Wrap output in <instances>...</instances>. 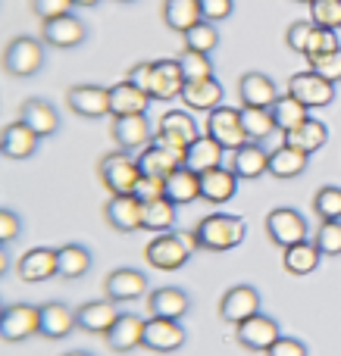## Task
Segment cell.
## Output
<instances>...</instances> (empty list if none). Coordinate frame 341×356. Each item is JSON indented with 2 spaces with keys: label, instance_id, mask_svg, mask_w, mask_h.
<instances>
[{
  "label": "cell",
  "instance_id": "cell-48",
  "mask_svg": "<svg viewBox=\"0 0 341 356\" xmlns=\"http://www.w3.org/2000/svg\"><path fill=\"white\" fill-rule=\"evenodd\" d=\"M313 29H317V25H313L310 19H298V22L288 25V31H285L288 50H294V54L304 56L307 54V44H310V38H313Z\"/></svg>",
  "mask_w": 341,
  "mask_h": 356
},
{
  "label": "cell",
  "instance_id": "cell-55",
  "mask_svg": "<svg viewBox=\"0 0 341 356\" xmlns=\"http://www.w3.org/2000/svg\"><path fill=\"white\" fill-rule=\"evenodd\" d=\"M267 356H310V350H307L304 341H298V338H285V334H282V338L267 350Z\"/></svg>",
  "mask_w": 341,
  "mask_h": 356
},
{
  "label": "cell",
  "instance_id": "cell-33",
  "mask_svg": "<svg viewBox=\"0 0 341 356\" xmlns=\"http://www.w3.org/2000/svg\"><path fill=\"white\" fill-rule=\"evenodd\" d=\"M91 250L81 244H63L56 247V278L63 282H75V278L91 272Z\"/></svg>",
  "mask_w": 341,
  "mask_h": 356
},
{
  "label": "cell",
  "instance_id": "cell-57",
  "mask_svg": "<svg viewBox=\"0 0 341 356\" xmlns=\"http://www.w3.org/2000/svg\"><path fill=\"white\" fill-rule=\"evenodd\" d=\"M72 3H75V6H97L100 0H72Z\"/></svg>",
  "mask_w": 341,
  "mask_h": 356
},
{
  "label": "cell",
  "instance_id": "cell-21",
  "mask_svg": "<svg viewBox=\"0 0 341 356\" xmlns=\"http://www.w3.org/2000/svg\"><path fill=\"white\" fill-rule=\"evenodd\" d=\"M19 119H22L38 138H50V135L60 131V113H56V106L44 97L22 100V106H19Z\"/></svg>",
  "mask_w": 341,
  "mask_h": 356
},
{
  "label": "cell",
  "instance_id": "cell-23",
  "mask_svg": "<svg viewBox=\"0 0 341 356\" xmlns=\"http://www.w3.org/2000/svg\"><path fill=\"white\" fill-rule=\"evenodd\" d=\"M232 172L241 181H257L269 172V150H263L257 141L241 144L238 150H232Z\"/></svg>",
  "mask_w": 341,
  "mask_h": 356
},
{
  "label": "cell",
  "instance_id": "cell-17",
  "mask_svg": "<svg viewBox=\"0 0 341 356\" xmlns=\"http://www.w3.org/2000/svg\"><path fill=\"white\" fill-rule=\"evenodd\" d=\"M182 156H185V150L169 147V144H163V141L154 138L148 147H141V154H138V166H141V175L166 178L182 166Z\"/></svg>",
  "mask_w": 341,
  "mask_h": 356
},
{
  "label": "cell",
  "instance_id": "cell-25",
  "mask_svg": "<svg viewBox=\"0 0 341 356\" xmlns=\"http://www.w3.org/2000/svg\"><path fill=\"white\" fill-rule=\"evenodd\" d=\"M72 328H79L72 307H66V303H60V300H50L41 307V325H38V334H41V338L63 341L66 334H72Z\"/></svg>",
  "mask_w": 341,
  "mask_h": 356
},
{
  "label": "cell",
  "instance_id": "cell-52",
  "mask_svg": "<svg viewBox=\"0 0 341 356\" xmlns=\"http://www.w3.org/2000/svg\"><path fill=\"white\" fill-rule=\"evenodd\" d=\"M125 79H129L135 88H141V91L150 97V94H154V63H150V60L135 63V66L129 69V75H125ZM150 100H154V97H150Z\"/></svg>",
  "mask_w": 341,
  "mask_h": 356
},
{
  "label": "cell",
  "instance_id": "cell-32",
  "mask_svg": "<svg viewBox=\"0 0 341 356\" xmlns=\"http://www.w3.org/2000/svg\"><path fill=\"white\" fill-rule=\"evenodd\" d=\"M150 106V97L135 88L129 79L125 81H116L110 85V116L119 119V116H135V113H148Z\"/></svg>",
  "mask_w": 341,
  "mask_h": 356
},
{
  "label": "cell",
  "instance_id": "cell-10",
  "mask_svg": "<svg viewBox=\"0 0 341 356\" xmlns=\"http://www.w3.org/2000/svg\"><path fill=\"white\" fill-rule=\"evenodd\" d=\"M260 313V291L254 284H235L219 297V319L229 325H241Z\"/></svg>",
  "mask_w": 341,
  "mask_h": 356
},
{
  "label": "cell",
  "instance_id": "cell-40",
  "mask_svg": "<svg viewBox=\"0 0 341 356\" xmlns=\"http://www.w3.org/2000/svg\"><path fill=\"white\" fill-rule=\"evenodd\" d=\"M175 203L160 197V200H150L144 203V232H154V234H166L169 228L175 225Z\"/></svg>",
  "mask_w": 341,
  "mask_h": 356
},
{
  "label": "cell",
  "instance_id": "cell-61",
  "mask_svg": "<svg viewBox=\"0 0 341 356\" xmlns=\"http://www.w3.org/2000/svg\"><path fill=\"white\" fill-rule=\"evenodd\" d=\"M116 3H135V0H116Z\"/></svg>",
  "mask_w": 341,
  "mask_h": 356
},
{
  "label": "cell",
  "instance_id": "cell-20",
  "mask_svg": "<svg viewBox=\"0 0 341 356\" xmlns=\"http://www.w3.org/2000/svg\"><path fill=\"white\" fill-rule=\"evenodd\" d=\"M223 160H225V147L219 141H213V138L204 131V135H198L185 147L182 166L191 169V172H198V175H204V172H210V169L223 166Z\"/></svg>",
  "mask_w": 341,
  "mask_h": 356
},
{
  "label": "cell",
  "instance_id": "cell-27",
  "mask_svg": "<svg viewBox=\"0 0 341 356\" xmlns=\"http://www.w3.org/2000/svg\"><path fill=\"white\" fill-rule=\"evenodd\" d=\"M238 97H241V106H263V110H269L279 100V88L263 72H244L241 81H238Z\"/></svg>",
  "mask_w": 341,
  "mask_h": 356
},
{
  "label": "cell",
  "instance_id": "cell-16",
  "mask_svg": "<svg viewBox=\"0 0 341 356\" xmlns=\"http://www.w3.org/2000/svg\"><path fill=\"white\" fill-rule=\"evenodd\" d=\"M113 141L119 150H141L154 141V125H150L148 113H135V116H119L113 119Z\"/></svg>",
  "mask_w": 341,
  "mask_h": 356
},
{
  "label": "cell",
  "instance_id": "cell-59",
  "mask_svg": "<svg viewBox=\"0 0 341 356\" xmlns=\"http://www.w3.org/2000/svg\"><path fill=\"white\" fill-rule=\"evenodd\" d=\"M294 3H304V6H310V3H313V0H294Z\"/></svg>",
  "mask_w": 341,
  "mask_h": 356
},
{
  "label": "cell",
  "instance_id": "cell-3",
  "mask_svg": "<svg viewBox=\"0 0 341 356\" xmlns=\"http://www.w3.org/2000/svg\"><path fill=\"white\" fill-rule=\"evenodd\" d=\"M97 178L110 194H132L141 178V166L138 156H132L129 150H116V154L100 156L97 163Z\"/></svg>",
  "mask_w": 341,
  "mask_h": 356
},
{
  "label": "cell",
  "instance_id": "cell-28",
  "mask_svg": "<svg viewBox=\"0 0 341 356\" xmlns=\"http://www.w3.org/2000/svg\"><path fill=\"white\" fill-rule=\"evenodd\" d=\"M16 272H19V278L29 284L54 278L56 275V247H31L16 263Z\"/></svg>",
  "mask_w": 341,
  "mask_h": 356
},
{
  "label": "cell",
  "instance_id": "cell-18",
  "mask_svg": "<svg viewBox=\"0 0 341 356\" xmlns=\"http://www.w3.org/2000/svg\"><path fill=\"white\" fill-rule=\"evenodd\" d=\"M104 294L113 303H132L138 297H148V278L138 269H113L104 278Z\"/></svg>",
  "mask_w": 341,
  "mask_h": 356
},
{
  "label": "cell",
  "instance_id": "cell-1",
  "mask_svg": "<svg viewBox=\"0 0 341 356\" xmlns=\"http://www.w3.org/2000/svg\"><path fill=\"white\" fill-rule=\"evenodd\" d=\"M191 238H194L198 250L225 253V250H235L238 244H244V238H248V222L232 213H210L194 225Z\"/></svg>",
  "mask_w": 341,
  "mask_h": 356
},
{
  "label": "cell",
  "instance_id": "cell-38",
  "mask_svg": "<svg viewBox=\"0 0 341 356\" xmlns=\"http://www.w3.org/2000/svg\"><path fill=\"white\" fill-rule=\"evenodd\" d=\"M326 141H329V129H326V122H319V119H307L304 125H298L294 131H288V135L282 138V144L298 147V150H304V154H317L319 147H326Z\"/></svg>",
  "mask_w": 341,
  "mask_h": 356
},
{
  "label": "cell",
  "instance_id": "cell-60",
  "mask_svg": "<svg viewBox=\"0 0 341 356\" xmlns=\"http://www.w3.org/2000/svg\"><path fill=\"white\" fill-rule=\"evenodd\" d=\"M3 309H6V303H3V300H0V316H3Z\"/></svg>",
  "mask_w": 341,
  "mask_h": 356
},
{
  "label": "cell",
  "instance_id": "cell-47",
  "mask_svg": "<svg viewBox=\"0 0 341 356\" xmlns=\"http://www.w3.org/2000/svg\"><path fill=\"white\" fill-rule=\"evenodd\" d=\"M341 44H338V35H335V29H313V38H310V44H307V63H313V60H319V56H326V54H332V50H338Z\"/></svg>",
  "mask_w": 341,
  "mask_h": 356
},
{
  "label": "cell",
  "instance_id": "cell-14",
  "mask_svg": "<svg viewBox=\"0 0 341 356\" xmlns=\"http://www.w3.org/2000/svg\"><path fill=\"white\" fill-rule=\"evenodd\" d=\"M198 135H204V131L198 129V122H194L191 113H185V110H166L160 116V122H157V135L154 138H157V141H163V144H169V147L185 150Z\"/></svg>",
  "mask_w": 341,
  "mask_h": 356
},
{
  "label": "cell",
  "instance_id": "cell-22",
  "mask_svg": "<svg viewBox=\"0 0 341 356\" xmlns=\"http://www.w3.org/2000/svg\"><path fill=\"white\" fill-rule=\"evenodd\" d=\"M116 319H119V303L113 300H88L75 309V322L88 334H106Z\"/></svg>",
  "mask_w": 341,
  "mask_h": 356
},
{
  "label": "cell",
  "instance_id": "cell-53",
  "mask_svg": "<svg viewBox=\"0 0 341 356\" xmlns=\"http://www.w3.org/2000/svg\"><path fill=\"white\" fill-rule=\"evenodd\" d=\"M310 69H317L323 79H329V81H341V47L338 50H332V54H326V56H319V60H313L310 63Z\"/></svg>",
  "mask_w": 341,
  "mask_h": 356
},
{
  "label": "cell",
  "instance_id": "cell-30",
  "mask_svg": "<svg viewBox=\"0 0 341 356\" xmlns=\"http://www.w3.org/2000/svg\"><path fill=\"white\" fill-rule=\"evenodd\" d=\"M238 178L229 166H216L200 175V200L207 203H229L238 194Z\"/></svg>",
  "mask_w": 341,
  "mask_h": 356
},
{
  "label": "cell",
  "instance_id": "cell-11",
  "mask_svg": "<svg viewBox=\"0 0 341 356\" xmlns=\"http://www.w3.org/2000/svg\"><path fill=\"white\" fill-rule=\"evenodd\" d=\"M85 38H88V25L81 22L79 16H72V13L41 22V41L47 44V47L75 50L79 44H85Z\"/></svg>",
  "mask_w": 341,
  "mask_h": 356
},
{
  "label": "cell",
  "instance_id": "cell-2",
  "mask_svg": "<svg viewBox=\"0 0 341 356\" xmlns=\"http://www.w3.org/2000/svg\"><path fill=\"white\" fill-rule=\"evenodd\" d=\"M194 238L191 234H179V232H166V234H154L144 247V259L148 266H154L157 272H175L191 259Z\"/></svg>",
  "mask_w": 341,
  "mask_h": 356
},
{
  "label": "cell",
  "instance_id": "cell-41",
  "mask_svg": "<svg viewBox=\"0 0 341 356\" xmlns=\"http://www.w3.org/2000/svg\"><path fill=\"white\" fill-rule=\"evenodd\" d=\"M241 125L251 141H257V144L267 141L273 131H279L273 122V113L263 110V106H241Z\"/></svg>",
  "mask_w": 341,
  "mask_h": 356
},
{
  "label": "cell",
  "instance_id": "cell-13",
  "mask_svg": "<svg viewBox=\"0 0 341 356\" xmlns=\"http://www.w3.org/2000/svg\"><path fill=\"white\" fill-rule=\"evenodd\" d=\"M66 104L81 119L110 116V88L104 85H72L66 91Z\"/></svg>",
  "mask_w": 341,
  "mask_h": 356
},
{
  "label": "cell",
  "instance_id": "cell-15",
  "mask_svg": "<svg viewBox=\"0 0 341 356\" xmlns=\"http://www.w3.org/2000/svg\"><path fill=\"white\" fill-rule=\"evenodd\" d=\"M188 334L182 328V319H154L150 316L144 325V350L150 353H175L185 347Z\"/></svg>",
  "mask_w": 341,
  "mask_h": 356
},
{
  "label": "cell",
  "instance_id": "cell-26",
  "mask_svg": "<svg viewBox=\"0 0 341 356\" xmlns=\"http://www.w3.org/2000/svg\"><path fill=\"white\" fill-rule=\"evenodd\" d=\"M223 97H225V88H223V81H216V79L188 81V85L182 88V104L191 113H213L216 106H223Z\"/></svg>",
  "mask_w": 341,
  "mask_h": 356
},
{
  "label": "cell",
  "instance_id": "cell-8",
  "mask_svg": "<svg viewBox=\"0 0 341 356\" xmlns=\"http://www.w3.org/2000/svg\"><path fill=\"white\" fill-rule=\"evenodd\" d=\"M267 238L276 247H292L298 241H307V219L294 207H276L267 216Z\"/></svg>",
  "mask_w": 341,
  "mask_h": 356
},
{
  "label": "cell",
  "instance_id": "cell-46",
  "mask_svg": "<svg viewBox=\"0 0 341 356\" xmlns=\"http://www.w3.org/2000/svg\"><path fill=\"white\" fill-rule=\"evenodd\" d=\"M313 244L323 257H341V222H319Z\"/></svg>",
  "mask_w": 341,
  "mask_h": 356
},
{
  "label": "cell",
  "instance_id": "cell-12",
  "mask_svg": "<svg viewBox=\"0 0 341 356\" xmlns=\"http://www.w3.org/2000/svg\"><path fill=\"white\" fill-rule=\"evenodd\" d=\"M279 338H282V328H279V322H276L273 316L257 313V316H251L248 322L235 325V341L244 347V350L267 353Z\"/></svg>",
  "mask_w": 341,
  "mask_h": 356
},
{
  "label": "cell",
  "instance_id": "cell-29",
  "mask_svg": "<svg viewBox=\"0 0 341 356\" xmlns=\"http://www.w3.org/2000/svg\"><path fill=\"white\" fill-rule=\"evenodd\" d=\"M191 309V297L182 288H157L148 294V313L154 319H182Z\"/></svg>",
  "mask_w": 341,
  "mask_h": 356
},
{
  "label": "cell",
  "instance_id": "cell-39",
  "mask_svg": "<svg viewBox=\"0 0 341 356\" xmlns=\"http://www.w3.org/2000/svg\"><path fill=\"white\" fill-rule=\"evenodd\" d=\"M163 22L166 29L185 35L200 22V3L198 0H163Z\"/></svg>",
  "mask_w": 341,
  "mask_h": 356
},
{
  "label": "cell",
  "instance_id": "cell-42",
  "mask_svg": "<svg viewBox=\"0 0 341 356\" xmlns=\"http://www.w3.org/2000/svg\"><path fill=\"white\" fill-rule=\"evenodd\" d=\"M179 66H182V79H185V85H188V81L213 79V60H210V54L182 50V54H179Z\"/></svg>",
  "mask_w": 341,
  "mask_h": 356
},
{
  "label": "cell",
  "instance_id": "cell-50",
  "mask_svg": "<svg viewBox=\"0 0 341 356\" xmlns=\"http://www.w3.org/2000/svg\"><path fill=\"white\" fill-rule=\"evenodd\" d=\"M200 3V19L204 22H225L235 13V0H198Z\"/></svg>",
  "mask_w": 341,
  "mask_h": 356
},
{
  "label": "cell",
  "instance_id": "cell-56",
  "mask_svg": "<svg viewBox=\"0 0 341 356\" xmlns=\"http://www.w3.org/2000/svg\"><path fill=\"white\" fill-rule=\"evenodd\" d=\"M10 269V257H6V247H0V275H6Z\"/></svg>",
  "mask_w": 341,
  "mask_h": 356
},
{
  "label": "cell",
  "instance_id": "cell-9",
  "mask_svg": "<svg viewBox=\"0 0 341 356\" xmlns=\"http://www.w3.org/2000/svg\"><path fill=\"white\" fill-rule=\"evenodd\" d=\"M104 219L113 232L132 234L144 228V203L135 194H110V200L104 203Z\"/></svg>",
  "mask_w": 341,
  "mask_h": 356
},
{
  "label": "cell",
  "instance_id": "cell-51",
  "mask_svg": "<svg viewBox=\"0 0 341 356\" xmlns=\"http://www.w3.org/2000/svg\"><path fill=\"white\" fill-rule=\"evenodd\" d=\"M72 0H31V13H35L41 22H47V19H56V16H66V13H72Z\"/></svg>",
  "mask_w": 341,
  "mask_h": 356
},
{
  "label": "cell",
  "instance_id": "cell-45",
  "mask_svg": "<svg viewBox=\"0 0 341 356\" xmlns=\"http://www.w3.org/2000/svg\"><path fill=\"white\" fill-rule=\"evenodd\" d=\"M310 22L317 29H341V0H313Z\"/></svg>",
  "mask_w": 341,
  "mask_h": 356
},
{
  "label": "cell",
  "instance_id": "cell-44",
  "mask_svg": "<svg viewBox=\"0 0 341 356\" xmlns=\"http://www.w3.org/2000/svg\"><path fill=\"white\" fill-rule=\"evenodd\" d=\"M185 50H198V54H213L216 50V44H219V29L213 22H204L200 19L194 29H188L185 35Z\"/></svg>",
  "mask_w": 341,
  "mask_h": 356
},
{
  "label": "cell",
  "instance_id": "cell-37",
  "mask_svg": "<svg viewBox=\"0 0 341 356\" xmlns=\"http://www.w3.org/2000/svg\"><path fill=\"white\" fill-rule=\"evenodd\" d=\"M269 113H273V122L276 129L282 131V135H288V131H294L298 125H304L307 119H310V110H307L301 100H294L292 94H279V100H276L273 106H269Z\"/></svg>",
  "mask_w": 341,
  "mask_h": 356
},
{
  "label": "cell",
  "instance_id": "cell-36",
  "mask_svg": "<svg viewBox=\"0 0 341 356\" xmlns=\"http://www.w3.org/2000/svg\"><path fill=\"white\" fill-rule=\"evenodd\" d=\"M166 200H173L175 207H188V203L200 200V175L185 166L166 175Z\"/></svg>",
  "mask_w": 341,
  "mask_h": 356
},
{
  "label": "cell",
  "instance_id": "cell-24",
  "mask_svg": "<svg viewBox=\"0 0 341 356\" xmlns=\"http://www.w3.org/2000/svg\"><path fill=\"white\" fill-rule=\"evenodd\" d=\"M38 141H41V138H38L22 119H16V122H10L0 131V156H6V160H29L38 150Z\"/></svg>",
  "mask_w": 341,
  "mask_h": 356
},
{
  "label": "cell",
  "instance_id": "cell-31",
  "mask_svg": "<svg viewBox=\"0 0 341 356\" xmlns=\"http://www.w3.org/2000/svg\"><path fill=\"white\" fill-rule=\"evenodd\" d=\"M307 166H310V154H304L298 147L279 144L276 150H269V175L279 178V181H292V178L304 175Z\"/></svg>",
  "mask_w": 341,
  "mask_h": 356
},
{
  "label": "cell",
  "instance_id": "cell-35",
  "mask_svg": "<svg viewBox=\"0 0 341 356\" xmlns=\"http://www.w3.org/2000/svg\"><path fill=\"white\" fill-rule=\"evenodd\" d=\"M319 259H323V253L317 250L313 241H298V244L282 250V266L288 275H310V272H317Z\"/></svg>",
  "mask_w": 341,
  "mask_h": 356
},
{
  "label": "cell",
  "instance_id": "cell-7",
  "mask_svg": "<svg viewBox=\"0 0 341 356\" xmlns=\"http://www.w3.org/2000/svg\"><path fill=\"white\" fill-rule=\"evenodd\" d=\"M207 135L213 141H219L225 150H238L241 144H248V131L241 125V110L235 106H216L213 113H207Z\"/></svg>",
  "mask_w": 341,
  "mask_h": 356
},
{
  "label": "cell",
  "instance_id": "cell-43",
  "mask_svg": "<svg viewBox=\"0 0 341 356\" xmlns=\"http://www.w3.org/2000/svg\"><path fill=\"white\" fill-rule=\"evenodd\" d=\"M313 213L319 222H341V188L338 184H326L313 194Z\"/></svg>",
  "mask_w": 341,
  "mask_h": 356
},
{
  "label": "cell",
  "instance_id": "cell-58",
  "mask_svg": "<svg viewBox=\"0 0 341 356\" xmlns=\"http://www.w3.org/2000/svg\"><path fill=\"white\" fill-rule=\"evenodd\" d=\"M63 356H94V353H85V350H69V353H63Z\"/></svg>",
  "mask_w": 341,
  "mask_h": 356
},
{
  "label": "cell",
  "instance_id": "cell-19",
  "mask_svg": "<svg viewBox=\"0 0 341 356\" xmlns=\"http://www.w3.org/2000/svg\"><path fill=\"white\" fill-rule=\"evenodd\" d=\"M144 325H148V319H141V316L119 313L113 328L104 334L106 347H110L113 353H132V350H138V347H144Z\"/></svg>",
  "mask_w": 341,
  "mask_h": 356
},
{
  "label": "cell",
  "instance_id": "cell-4",
  "mask_svg": "<svg viewBox=\"0 0 341 356\" xmlns=\"http://www.w3.org/2000/svg\"><path fill=\"white\" fill-rule=\"evenodd\" d=\"M44 69V41L31 35H19L3 50V72L13 79H31Z\"/></svg>",
  "mask_w": 341,
  "mask_h": 356
},
{
  "label": "cell",
  "instance_id": "cell-6",
  "mask_svg": "<svg viewBox=\"0 0 341 356\" xmlns=\"http://www.w3.org/2000/svg\"><path fill=\"white\" fill-rule=\"evenodd\" d=\"M38 325H41V307L35 303H6L3 316H0V338L10 341V344H19V341L38 334Z\"/></svg>",
  "mask_w": 341,
  "mask_h": 356
},
{
  "label": "cell",
  "instance_id": "cell-49",
  "mask_svg": "<svg viewBox=\"0 0 341 356\" xmlns=\"http://www.w3.org/2000/svg\"><path fill=\"white\" fill-rule=\"evenodd\" d=\"M132 194L138 197L141 203H150V200H160V197H166V178H154V175H141L135 184V191Z\"/></svg>",
  "mask_w": 341,
  "mask_h": 356
},
{
  "label": "cell",
  "instance_id": "cell-54",
  "mask_svg": "<svg viewBox=\"0 0 341 356\" xmlns=\"http://www.w3.org/2000/svg\"><path fill=\"white\" fill-rule=\"evenodd\" d=\"M19 234H22V219H19L13 209H3V207H0V247L13 244Z\"/></svg>",
  "mask_w": 341,
  "mask_h": 356
},
{
  "label": "cell",
  "instance_id": "cell-34",
  "mask_svg": "<svg viewBox=\"0 0 341 356\" xmlns=\"http://www.w3.org/2000/svg\"><path fill=\"white\" fill-rule=\"evenodd\" d=\"M182 88H185V79H182V66L179 60H157L154 63V100H175L182 97Z\"/></svg>",
  "mask_w": 341,
  "mask_h": 356
},
{
  "label": "cell",
  "instance_id": "cell-5",
  "mask_svg": "<svg viewBox=\"0 0 341 356\" xmlns=\"http://www.w3.org/2000/svg\"><path fill=\"white\" fill-rule=\"evenodd\" d=\"M288 94L307 106V110H323L335 100V81L323 79L317 69H304L288 79Z\"/></svg>",
  "mask_w": 341,
  "mask_h": 356
}]
</instances>
